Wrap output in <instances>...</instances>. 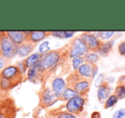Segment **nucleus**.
Instances as JSON below:
<instances>
[{"instance_id":"1","label":"nucleus","mask_w":125,"mask_h":118,"mask_svg":"<svg viewBox=\"0 0 125 118\" xmlns=\"http://www.w3.org/2000/svg\"><path fill=\"white\" fill-rule=\"evenodd\" d=\"M64 50V47L57 50H52L40 55L38 63L35 65L40 75V80L45 81L48 76L55 71L56 68L61 62V57Z\"/></svg>"},{"instance_id":"2","label":"nucleus","mask_w":125,"mask_h":118,"mask_svg":"<svg viewBox=\"0 0 125 118\" xmlns=\"http://www.w3.org/2000/svg\"><path fill=\"white\" fill-rule=\"evenodd\" d=\"M0 75H1V78L6 80L10 84L12 88L21 83L24 78V75L21 73V71L18 69L16 65H10L6 67Z\"/></svg>"},{"instance_id":"3","label":"nucleus","mask_w":125,"mask_h":118,"mask_svg":"<svg viewBox=\"0 0 125 118\" xmlns=\"http://www.w3.org/2000/svg\"><path fill=\"white\" fill-rule=\"evenodd\" d=\"M65 47H66L67 56H68L69 59H71V60L74 57L85 56L87 52H89L86 45L82 42L80 37L74 38L69 45H65Z\"/></svg>"},{"instance_id":"4","label":"nucleus","mask_w":125,"mask_h":118,"mask_svg":"<svg viewBox=\"0 0 125 118\" xmlns=\"http://www.w3.org/2000/svg\"><path fill=\"white\" fill-rule=\"evenodd\" d=\"M18 49L19 46L11 42V40L6 35L5 32V34L0 39V56L8 60H10L15 56L17 55Z\"/></svg>"},{"instance_id":"5","label":"nucleus","mask_w":125,"mask_h":118,"mask_svg":"<svg viewBox=\"0 0 125 118\" xmlns=\"http://www.w3.org/2000/svg\"><path fill=\"white\" fill-rule=\"evenodd\" d=\"M86 103H87L86 98H83L82 96H76L66 102L65 104L66 111L75 116H81L84 110Z\"/></svg>"},{"instance_id":"6","label":"nucleus","mask_w":125,"mask_h":118,"mask_svg":"<svg viewBox=\"0 0 125 118\" xmlns=\"http://www.w3.org/2000/svg\"><path fill=\"white\" fill-rule=\"evenodd\" d=\"M39 96H40V106L43 109H46V108L50 107L59 100L54 95L52 89L48 87L41 88Z\"/></svg>"},{"instance_id":"7","label":"nucleus","mask_w":125,"mask_h":118,"mask_svg":"<svg viewBox=\"0 0 125 118\" xmlns=\"http://www.w3.org/2000/svg\"><path fill=\"white\" fill-rule=\"evenodd\" d=\"M79 37L86 45L89 52H96L97 53V50L99 45L102 43V41H100L97 38L95 33H90V32H85V33H82Z\"/></svg>"},{"instance_id":"8","label":"nucleus","mask_w":125,"mask_h":118,"mask_svg":"<svg viewBox=\"0 0 125 118\" xmlns=\"http://www.w3.org/2000/svg\"><path fill=\"white\" fill-rule=\"evenodd\" d=\"M30 33H31L30 31H8L6 32V35L13 44L17 46H21L23 44L29 42L28 35L30 34Z\"/></svg>"},{"instance_id":"9","label":"nucleus","mask_w":125,"mask_h":118,"mask_svg":"<svg viewBox=\"0 0 125 118\" xmlns=\"http://www.w3.org/2000/svg\"><path fill=\"white\" fill-rule=\"evenodd\" d=\"M77 72L82 77L87 80H94L98 72L97 64H89L87 63H84L80 68L77 69Z\"/></svg>"},{"instance_id":"10","label":"nucleus","mask_w":125,"mask_h":118,"mask_svg":"<svg viewBox=\"0 0 125 118\" xmlns=\"http://www.w3.org/2000/svg\"><path fill=\"white\" fill-rule=\"evenodd\" d=\"M67 88L66 81L61 77H56L52 82V91L53 92L54 95L60 100L62 99V93Z\"/></svg>"},{"instance_id":"11","label":"nucleus","mask_w":125,"mask_h":118,"mask_svg":"<svg viewBox=\"0 0 125 118\" xmlns=\"http://www.w3.org/2000/svg\"><path fill=\"white\" fill-rule=\"evenodd\" d=\"M91 83H92V80H87L85 78H82L75 86L73 87L74 90L76 92H78V94L80 96L83 98H86L87 96L89 90H90Z\"/></svg>"},{"instance_id":"12","label":"nucleus","mask_w":125,"mask_h":118,"mask_svg":"<svg viewBox=\"0 0 125 118\" xmlns=\"http://www.w3.org/2000/svg\"><path fill=\"white\" fill-rule=\"evenodd\" d=\"M112 90L111 86L107 81H104L99 87H98L97 98L100 103L105 102V100L111 96V92Z\"/></svg>"},{"instance_id":"13","label":"nucleus","mask_w":125,"mask_h":118,"mask_svg":"<svg viewBox=\"0 0 125 118\" xmlns=\"http://www.w3.org/2000/svg\"><path fill=\"white\" fill-rule=\"evenodd\" d=\"M51 34L50 31H33L28 35V39L33 44H37L38 42L42 41L47 36Z\"/></svg>"},{"instance_id":"14","label":"nucleus","mask_w":125,"mask_h":118,"mask_svg":"<svg viewBox=\"0 0 125 118\" xmlns=\"http://www.w3.org/2000/svg\"><path fill=\"white\" fill-rule=\"evenodd\" d=\"M114 94L118 98V99H123L125 98V75H121L118 78Z\"/></svg>"},{"instance_id":"15","label":"nucleus","mask_w":125,"mask_h":118,"mask_svg":"<svg viewBox=\"0 0 125 118\" xmlns=\"http://www.w3.org/2000/svg\"><path fill=\"white\" fill-rule=\"evenodd\" d=\"M35 46H36V44H33L30 41L27 42V43L21 45V46H19L17 55L21 57H27V56H28L33 50H34Z\"/></svg>"},{"instance_id":"16","label":"nucleus","mask_w":125,"mask_h":118,"mask_svg":"<svg viewBox=\"0 0 125 118\" xmlns=\"http://www.w3.org/2000/svg\"><path fill=\"white\" fill-rule=\"evenodd\" d=\"M115 43L114 39L109 40L107 42H102L101 45H99V49L97 50V53L99 54V56H102V57H106L108 56V54L110 53V51L112 49V46Z\"/></svg>"},{"instance_id":"17","label":"nucleus","mask_w":125,"mask_h":118,"mask_svg":"<svg viewBox=\"0 0 125 118\" xmlns=\"http://www.w3.org/2000/svg\"><path fill=\"white\" fill-rule=\"evenodd\" d=\"M49 118H76V116L69 113L68 111H59L57 109H52L48 112Z\"/></svg>"},{"instance_id":"18","label":"nucleus","mask_w":125,"mask_h":118,"mask_svg":"<svg viewBox=\"0 0 125 118\" xmlns=\"http://www.w3.org/2000/svg\"><path fill=\"white\" fill-rule=\"evenodd\" d=\"M82 77L79 73L77 71H73L70 74L68 77L66 79V85H67V87H70V88H73V87L81 80Z\"/></svg>"},{"instance_id":"19","label":"nucleus","mask_w":125,"mask_h":118,"mask_svg":"<svg viewBox=\"0 0 125 118\" xmlns=\"http://www.w3.org/2000/svg\"><path fill=\"white\" fill-rule=\"evenodd\" d=\"M40 57V53H34L32 54L31 56H29L28 57H27L24 60V63L25 66H26L27 69H28L29 68H32V67L35 66L38 63L39 59Z\"/></svg>"},{"instance_id":"20","label":"nucleus","mask_w":125,"mask_h":118,"mask_svg":"<svg viewBox=\"0 0 125 118\" xmlns=\"http://www.w3.org/2000/svg\"><path fill=\"white\" fill-rule=\"evenodd\" d=\"M27 75H28V80H29V81L33 82V83H36V82L40 80L39 72H38V70H37V69L35 66L28 69Z\"/></svg>"},{"instance_id":"21","label":"nucleus","mask_w":125,"mask_h":118,"mask_svg":"<svg viewBox=\"0 0 125 118\" xmlns=\"http://www.w3.org/2000/svg\"><path fill=\"white\" fill-rule=\"evenodd\" d=\"M99 57H100V56L98 53H96V52H87V53L84 56L85 63H87L92 65L96 64V63L99 60Z\"/></svg>"},{"instance_id":"22","label":"nucleus","mask_w":125,"mask_h":118,"mask_svg":"<svg viewBox=\"0 0 125 118\" xmlns=\"http://www.w3.org/2000/svg\"><path fill=\"white\" fill-rule=\"evenodd\" d=\"M76 96H80L78 94V92H75L74 89L70 88V87H67L66 90L64 91V92L62 93V99L61 100H64V101H69L70 99L76 97Z\"/></svg>"},{"instance_id":"23","label":"nucleus","mask_w":125,"mask_h":118,"mask_svg":"<svg viewBox=\"0 0 125 118\" xmlns=\"http://www.w3.org/2000/svg\"><path fill=\"white\" fill-rule=\"evenodd\" d=\"M118 100H119L118 98L116 97L114 93L111 94V96H110V97L105 100V102L104 103V108L105 109H110V108L113 107V106L118 102Z\"/></svg>"},{"instance_id":"24","label":"nucleus","mask_w":125,"mask_h":118,"mask_svg":"<svg viewBox=\"0 0 125 118\" xmlns=\"http://www.w3.org/2000/svg\"><path fill=\"white\" fill-rule=\"evenodd\" d=\"M84 63H85L84 56H80V57H74V58L71 60L72 67H73L74 71H77V69H78Z\"/></svg>"},{"instance_id":"25","label":"nucleus","mask_w":125,"mask_h":118,"mask_svg":"<svg viewBox=\"0 0 125 118\" xmlns=\"http://www.w3.org/2000/svg\"><path fill=\"white\" fill-rule=\"evenodd\" d=\"M95 35L97 36V38L99 40H104L110 39L113 34L115 33V32L113 31H102V32H97V33H94Z\"/></svg>"},{"instance_id":"26","label":"nucleus","mask_w":125,"mask_h":118,"mask_svg":"<svg viewBox=\"0 0 125 118\" xmlns=\"http://www.w3.org/2000/svg\"><path fill=\"white\" fill-rule=\"evenodd\" d=\"M50 51V46H49V42L48 41H45L40 45L39 47V53L40 55L42 54H45L46 52Z\"/></svg>"},{"instance_id":"27","label":"nucleus","mask_w":125,"mask_h":118,"mask_svg":"<svg viewBox=\"0 0 125 118\" xmlns=\"http://www.w3.org/2000/svg\"><path fill=\"white\" fill-rule=\"evenodd\" d=\"M104 74H99L97 76V79L95 80V83H94V86L97 87H99L104 82Z\"/></svg>"},{"instance_id":"28","label":"nucleus","mask_w":125,"mask_h":118,"mask_svg":"<svg viewBox=\"0 0 125 118\" xmlns=\"http://www.w3.org/2000/svg\"><path fill=\"white\" fill-rule=\"evenodd\" d=\"M16 66L18 68V69L21 71V73L23 75H24V74L26 73V71L28 69H27V68H26V66H25V63H24V60L23 61H19V62H17L16 63Z\"/></svg>"},{"instance_id":"29","label":"nucleus","mask_w":125,"mask_h":118,"mask_svg":"<svg viewBox=\"0 0 125 118\" xmlns=\"http://www.w3.org/2000/svg\"><path fill=\"white\" fill-rule=\"evenodd\" d=\"M125 116V109L122 108V109H118L117 111L114 112V114L112 115L111 118H123Z\"/></svg>"},{"instance_id":"30","label":"nucleus","mask_w":125,"mask_h":118,"mask_svg":"<svg viewBox=\"0 0 125 118\" xmlns=\"http://www.w3.org/2000/svg\"><path fill=\"white\" fill-rule=\"evenodd\" d=\"M51 34L54 37H57V38L66 39V36H65V31H52L51 32Z\"/></svg>"},{"instance_id":"31","label":"nucleus","mask_w":125,"mask_h":118,"mask_svg":"<svg viewBox=\"0 0 125 118\" xmlns=\"http://www.w3.org/2000/svg\"><path fill=\"white\" fill-rule=\"evenodd\" d=\"M9 61L8 59L4 58V57H0V70H4L6 67H8V63H9Z\"/></svg>"},{"instance_id":"32","label":"nucleus","mask_w":125,"mask_h":118,"mask_svg":"<svg viewBox=\"0 0 125 118\" xmlns=\"http://www.w3.org/2000/svg\"><path fill=\"white\" fill-rule=\"evenodd\" d=\"M118 53L121 56H125V41H122L117 46Z\"/></svg>"},{"instance_id":"33","label":"nucleus","mask_w":125,"mask_h":118,"mask_svg":"<svg viewBox=\"0 0 125 118\" xmlns=\"http://www.w3.org/2000/svg\"><path fill=\"white\" fill-rule=\"evenodd\" d=\"M91 118H101V115L99 111H94L91 115Z\"/></svg>"},{"instance_id":"34","label":"nucleus","mask_w":125,"mask_h":118,"mask_svg":"<svg viewBox=\"0 0 125 118\" xmlns=\"http://www.w3.org/2000/svg\"><path fill=\"white\" fill-rule=\"evenodd\" d=\"M0 86H1V75H0ZM0 90H1V87H0Z\"/></svg>"}]
</instances>
